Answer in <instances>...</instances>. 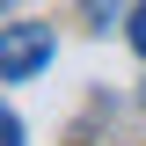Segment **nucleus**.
<instances>
[{
  "mask_svg": "<svg viewBox=\"0 0 146 146\" xmlns=\"http://www.w3.org/2000/svg\"><path fill=\"white\" fill-rule=\"evenodd\" d=\"M51 29H36V22H7V44H0V80L7 88H22V80H36V73L51 66Z\"/></svg>",
  "mask_w": 146,
  "mask_h": 146,
  "instance_id": "f257e3e1",
  "label": "nucleus"
},
{
  "mask_svg": "<svg viewBox=\"0 0 146 146\" xmlns=\"http://www.w3.org/2000/svg\"><path fill=\"white\" fill-rule=\"evenodd\" d=\"M124 44L146 58V0H131V7H124Z\"/></svg>",
  "mask_w": 146,
  "mask_h": 146,
  "instance_id": "f03ea898",
  "label": "nucleus"
},
{
  "mask_svg": "<svg viewBox=\"0 0 146 146\" xmlns=\"http://www.w3.org/2000/svg\"><path fill=\"white\" fill-rule=\"evenodd\" d=\"M0 146H29V131H22V117H15V110L0 117Z\"/></svg>",
  "mask_w": 146,
  "mask_h": 146,
  "instance_id": "7ed1b4c3",
  "label": "nucleus"
},
{
  "mask_svg": "<svg viewBox=\"0 0 146 146\" xmlns=\"http://www.w3.org/2000/svg\"><path fill=\"white\" fill-rule=\"evenodd\" d=\"M117 7H124V0H88V15H117Z\"/></svg>",
  "mask_w": 146,
  "mask_h": 146,
  "instance_id": "20e7f679",
  "label": "nucleus"
}]
</instances>
